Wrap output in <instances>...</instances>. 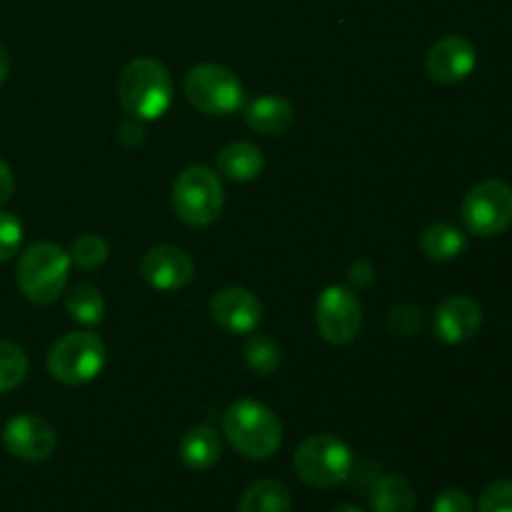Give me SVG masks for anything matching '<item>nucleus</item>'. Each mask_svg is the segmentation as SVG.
Instances as JSON below:
<instances>
[{"label": "nucleus", "instance_id": "obj_1", "mask_svg": "<svg viewBox=\"0 0 512 512\" xmlns=\"http://www.w3.org/2000/svg\"><path fill=\"white\" fill-rule=\"evenodd\" d=\"M223 433L228 443L248 460H268L283 445V423L268 405L240 398L223 413Z\"/></svg>", "mask_w": 512, "mask_h": 512}, {"label": "nucleus", "instance_id": "obj_2", "mask_svg": "<svg viewBox=\"0 0 512 512\" xmlns=\"http://www.w3.org/2000/svg\"><path fill=\"white\" fill-rule=\"evenodd\" d=\"M118 95L133 120H158L173 103V80L160 60L135 58L120 73Z\"/></svg>", "mask_w": 512, "mask_h": 512}, {"label": "nucleus", "instance_id": "obj_3", "mask_svg": "<svg viewBox=\"0 0 512 512\" xmlns=\"http://www.w3.org/2000/svg\"><path fill=\"white\" fill-rule=\"evenodd\" d=\"M70 265L73 263H70L68 250L60 245L48 243V240L33 243L20 253L18 268H15L20 293L35 305L55 303L65 293Z\"/></svg>", "mask_w": 512, "mask_h": 512}, {"label": "nucleus", "instance_id": "obj_4", "mask_svg": "<svg viewBox=\"0 0 512 512\" xmlns=\"http://www.w3.org/2000/svg\"><path fill=\"white\" fill-rule=\"evenodd\" d=\"M170 203H173L178 220H183L185 225L208 228L223 213V180L208 165H190L175 178Z\"/></svg>", "mask_w": 512, "mask_h": 512}, {"label": "nucleus", "instance_id": "obj_5", "mask_svg": "<svg viewBox=\"0 0 512 512\" xmlns=\"http://www.w3.org/2000/svg\"><path fill=\"white\" fill-rule=\"evenodd\" d=\"M353 450L338 435L318 433L305 438L293 455V470L305 485L330 490L343 485L353 473Z\"/></svg>", "mask_w": 512, "mask_h": 512}, {"label": "nucleus", "instance_id": "obj_6", "mask_svg": "<svg viewBox=\"0 0 512 512\" xmlns=\"http://www.w3.org/2000/svg\"><path fill=\"white\" fill-rule=\"evenodd\" d=\"M185 98L205 115H233L243 108L245 90L235 70L218 63H200L185 75Z\"/></svg>", "mask_w": 512, "mask_h": 512}, {"label": "nucleus", "instance_id": "obj_7", "mask_svg": "<svg viewBox=\"0 0 512 512\" xmlns=\"http://www.w3.org/2000/svg\"><path fill=\"white\" fill-rule=\"evenodd\" d=\"M105 368V345L95 333H65L48 353L50 378L63 385H85Z\"/></svg>", "mask_w": 512, "mask_h": 512}, {"label": "nucleus", "instance_id": "obj_8", "mask_svg": "<svg viewBox=\"0 0 512 512\" xmlns=\"http://www.w3.org/2000/svg\"><path fill=\"white\" fill-rule=\"evenodd\" d=\"M465 228L478 238H498L512 225V188L503 180L478 183L463 200Z\"/></svg>", "mask_w": 512, "mask_h": 512}, {"label": "nucleus", "instance_id": "obj_9", "mask_svg": "<svg viewBox=\"0 0 512 512\" xmlns=\"http://www.w3.org/2000/svg\"><path fill=\"white\" fill-rule=\"evenodd\" d=\"M315 325L330 345L353 343L363 328V303L348 285H328L315 303Z\"/></svg>", "mask_w": 512, "mask_h": 512}, {"label": "nucleus", "instance_id": "obj_10", "mask_svg": "<svg viewBox=\"0 0 512 512\" xmlns=\"http://www.w3.org/2000/svg\"><path fill=\"white\" fill-rule=\"evenodd\" d=\"M3 445L10 455L25 460V463H43V460L53 458L58 450V435L48 420L20 413L5 423Z\"/></svg>", "mask_w": 512, "mask_h": 512}, {"label": "nucleus", "instance_id": "obj_11", "mask_svg": "<svg viewBox=\"0 0 512 512\" xmlns=\"http://www.w3.org/2000/svg\"><path fill=\"white\" fill-rule=\"evenodd\" d=\"M210 315L230 335H250L263 323V303L250 290L230 285L210 300Z\"/></svg>", "mask_w": 512, "mask_h": 512}, {"label": "nucleus", "instance_id": "obj_12", "mask_svg": "<svg viewBox=\"0 0 512 512\" xmlns=\"http://www.w3.org/2000/svg\"><path fill=\"white\" fill-rule=\"evenodd\" d=\"M140 275L155 290H180L193 283L195 263L183 248L175 245H155L140 260Z\"/></svg>", "mask_w": 512, "mask_h": 512}, {"label": "nucleus", "instance_id": "obj_13", "mask_svg": "<svg viewBox=\"0 0 512 512\" xmlns=\"http://www.w3.org/2000/svg\"><path fill=\"white\" fill-rule=\"evenodd\" d=\"M483 328V308L470 295H450L433 315V333L440 343L460 345L473 340Z\"/></svg>", "mask_w": 512, "mask_h": 512}, {"label": "nucleus", "instance_id": "obj_14", "mask_svg": "<svg viewBox=\"0 0 512 512\" xmlns=\"http://www.w3.org/2000/svg\"><path fill=\"white\" fill-rule=\"evenodd\" d=\"M475 65H478V50L463 35H445V38H440L428 50V58H425L428 75L443 85L465 80L473 73Z\"/></svg>", "mask_w": 512, "mask_h": 512}, {"label": "nucleus", "instance_id": "obj_15", "mask_svg": "<svg viewBox=\"0 0 512 512\" xmlns=\"http://www.w3.org/2000/svg\"><path fill=\"white\" fill-rule=\"evenodd\" d=\"M295 110L290 105V100H285L283 95H260L253 103L245 108V123L250 130L260 135H283L285 130L293 125Z\"/></svg>", "mask_w": 512, "mask_h": 512}, {"label": "nucleus", "instance_id": "obj_16", "mask_svg": "<svg viewBox=\"0 0 512 512\" xmlns=\"http://www.w3.org/2000/svg\"><path fill=\"white\" fill-rule=\"evenodd\" d=\"M215 165H218V173L233 183H253L263 173L265 155L255 143L238 140V143H230L220 150Z\"/></svg>", "mask_w": 512, "mask_h": 512}, {"label": "nucleus", "instance_id": "obj_17", "mask_svg": "<svg viewBox=\"0 0 512 512\" xmlns=\"http://www.w3.org/2000/svg\"><path fill=\"white\" fill-rule=\"evenodd\" d=\"M178 455L183 465L195 473H203L218 465L220 455H223V443H220L218 430L210 425H195L188 433L180 438Z\"/></svg>", "mask_w": 512, "mask_h": 512}, {"label": "nucleus", "instance_id": "obj_18", "mask_svg": "<svg viewBox=\"0 0 512 512\" xmlns=\"http://www.w3.org/2000/svg\"><path fill=\"white\" fill-rule=\"evenodd\" d=\"M468 248V238L453 223H433L420 235V250L428 260L435 263H448V260L460 258Z\"/></svg>", "mask_w": 512, "mask_h": 512}, {"label": "nucleus", "instance_id": "obj_19", "mask_svg": "<svg viewBox=\"0 0 512 512\" xmlns=\"http://www.w3.org/2000/svg\"><path fill=\"white\" fill-rule=\"evenodd\" d=\"M238 512H293V495L283 480H255L240 498Z\"/></svg>", "mask_w": 512, "mask_h": 512}, {"label": "nucleus", "instance_id": "obj_20", "mask_svg": "<svg viewBox=\"0 0 512 512\" xmlns=\"http://www.w3.org/2000/svg\"><path fill=\"white\" fill-rule=\"evenodd\" d=\"M373 512H415V490L400 475H383L370 490Z\"/></svg>", "mask_w": 512, "mask_h": 512}, {"label": "nucleus", "instance_id": "obj_21", "mask_svg": "<svg viewBox=\"0 0 512 512\" xmlns=\"http://www.w3.org/2000/svg\"><path fill=\"white\" fill-rule=\"evenodd\" d=\"M65 310L80 325H98L105 318V298L95 285L78 283L65 295Z\"/></svg>", "mask_w": 512, "mask_h": 512}, {"label": "nucleus", "instance_id": "obj_22", "mask_svg": "<svg viewBox=\"0 0 512 512\" xmlns=\"http://www.w3.org/2000/svg\"><path fill=\"white\" fill-rule=\"evenodd\" d=\"M243 358L245 368H248L250 373L260 375V378H268V375H273L275 370L280 368V363H283V350H280V345L275 343L270 335L250 333L243 350Z\"/></svg>", "mask_w": 512, "mask_h": 512}, {"label": "nucleus", "instance_id": "obj_23", "mask_svg": "<svg viewBox=\"0 0 512 512\" xmlns=\"http://www.w3.org/2000/svg\"><path fill=\"white\" fill-rule=\"evenodd\" d=\"M68 255H70V263H75L78 268L95 270L100 268V265H105V260H108L110 255L108 240L98 233H83L70 243Z\"/></svg>", "mask_w": 512, "mask_h": 512}, {"label": "nucleus", "instance_id": "obj_24", "mask_svg": "<svg viewBox=\"0 0 512 512\" xmlns=\"http://www.w3.org/2000/svg\"><path fill=\"white\" fill-rule=\"evenodd\" d=\"M28 375V355L20 345L0 340V393L18 388Z\"/></svg>", "mask_w": 512, "mask_h": 512}, {"label": "nucleus", "instance_id": "obj_25", "mask_svg": "<svg viewBox=\"0 0 512 512\" xmlns=\"http://www.w3.org/2000/svg\"><path fill=\"white\" fill-rule=\"evenodd\" d=\"M425 325V313L415 305L400 303L393 305L388 313V328L393 335H400V338H413L423 330Z\"/></svg>", "mask_w": 512, "mask_h": 512}, {"label": "nucleus", "instance_id": "obj_26", "mask_svg": "<svg viewBox=\"0 0 512 512\" xmlns=\"http://www.w3.org/2000/svg\"><path fill=\"white\" fill-rule=\"evenodd\" d=\"M23 243V223L18 215L0 210V263H8Z\"/></svg>", "mask_w": 512, "mask_h": 512}, {"label": "nucleus", "instance_id": "obj_27", "mask_svg": "<svg viewBox=\"0 0 512 512\" xmlns=\"http://www.w3.org/2000/svg\"><path fill=\"white\" fill-rule=\"evenodd\" d=\"M478 512H512V480H495L483 490Z\"/></svg>", "mask_w": 512, "mask_h": 512}, {"label": "nucleus", "instance_id": "obj_28", "mask_svg": "<svg viewBox=\"0 0 512 512\" xmlns=\"http://www.w3.org/2000/svg\"><path fill=\"white\" fill-rule=\"evenodd\" d=\"M433 512H475V505L465 490L448 488L435 498Z\"/></svg>", "mask_w": 512, "mask_h": 512}, {"label": "nucleus", "instance_id": "obj_29", "mask_svg": "<svg viewBox=\"0 0 512 512\" xmlns=\"http://www.w3.org/2000/svg\"><path fill=\"white\" fill-rule=\"evenodd\" d=\"M348 280L353 285V290H365L373 285L375 280V268L368 263V260H355L348 268Z\"/></svg>", "mask_w": 512, "mask_h": 512}, {"label": "nucleus", "instance_id": "obj_30", "mask_svg": "<svg viewBox=\"0 0 512 512\" xmlns=\"http://www.w3.org/2000/svg\"><path fill=\"white\" fill-rule=\"evenodd\" d=\"M13 190H15L13 170L8 168L5 160H0V205H5L10 198H13Z\"/></svg>", "mask_w": 512, "mask_h": 512}, {"label": "nucleus", "instance_id": "obj_31", "mask_svg": "<svg viewBox=\"0 0 512 512\" xmlns=\"http://www.w3.org/2000/svg\"><path fill=\"white\" fill-rule=\"evenodd\" d=\"M8 75H10V55H8V50L0 45V85L8 80Z\"/></svg>", "mask_w": 512, "mask_h": 512}, {"label": "nucleus", "instance_id": "obj_32", "mask_svg": "<svg viewBox=\"0 0 512 512\" xmlns=\"http://www.w3.org/2000/svg\"><path fill=\"white\" fill-rule=\"evenodd\" d=\"M333 512H365V510L358 508V505H340V508H335Z\"/></svg>", "mask_w": 512, "mask_h": 512}]
</instances>
